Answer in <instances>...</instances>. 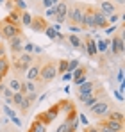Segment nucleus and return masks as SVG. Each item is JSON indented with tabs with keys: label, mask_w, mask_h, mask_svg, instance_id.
Returning a JSON list of instances; mask_svg holds the SVG:
<instances>
[{
	"label": "nucleus",
	"mask_w": 125,
	"mask_h": 132,
	"mask_svg": "<svg viewBox=\"0 0 125 132\" xmlns=\"http://www.w3.org/2000/svg\"><path fill=\"white\" fill-rule=\"evenodd\" d=\"M84 4L81 2H75L73 5H68V14H66V23H72V25H82V16H84ZM82 29V27H81Z\"/></svg>",
	"instance_id": "obj_1"
},
{
	"label": "nucleus",
	"mask_w": 125,
	"mask_h": 132,
	"mask_svg": "<svg viewBox=\"0 0 125 132\" xmlns=\"http://www.w3.org/2000/svg\"><path fill=\"white\" fill-rule=\"evenodd\" d=\"M111 111H113V104H111V100L107 98V95L102 96L98 102H95V104L89 107V112H91L93 116H98V118H105Z\"/></svg>",
	"instance_id": "obj_2"
},
{
	"label": "nucleus",
	"mask_w": 125,
	"mask_h": 132,
	"mask_svg": "<svg viewBox=\"0 0 125 132\" xmlns=\"http://www.w3.org/2000/svg\"><path fill=\"white\" fill-rule=\"evenodd\" d=\"M56 75H57V66L54 61H46L43 66H40V82L50 84L52 80H56Z\"/></svg>",
	"instance_id": "obj_3"
},
{
	"label": "nucleus",
	"mask_w": 125,
	"mask_h": 132,
	"mask_svg": "<svg viewBox=\"0 0 125 132\" xmlns=\"http://www.w3.org/2000/svg\"><path fill=\"white\" fill-rule=\"evenodd\" d=\"M34 63V57H32V54H25V52H21L18 54L14 59H13V68L18 71V73H25L27 71V68Z\"/></svg>",
	"instance_id": "obj_4"
},
{
	"label": "nucleus",
	"mask_w": 125,
	"mask_h": 132,
	"mask_svg": "<svg viewBox=\"0 0 125 132\" xmlns=\"http://www.w3.org/2000/svg\"><path fill=\"white\" fill-rule=\"evenodd\" d=\"M20 34H21V27H16V25H13V23H7L5 20L0 22V38H2V39L9 41L11 38L20 36Z\"/></svg>",
	"instance_id": "obj_5"
},
{
	"label": "nucleus",
	"mask_w": 125,
	"mask_h": 132,
	"mask_svg": "<svg viewBox=\"0 0 125 132\" xmlns=\"http://www.w3.org/2000/svg\"><path fill=\"white\" fill-rule=\"evenodd\" d=\"M59 112H61V107H59V104H56V105H52L50 109L43 111V112H38V114H36V120L41 121L43 125H48V123L54 121V118H57Z\"/></svg>",
	"instance_id": "obj_6"
},
{
	"label": "nucleus",
	"mask_w": 125,
	"mask_h": 132,
	"mask_svg": "<svg viewBox=\"0 0 125 132\" xmlns=\"http://www.w3.org/2000/svg\"><path fill=\"white\" fill-rule=\"evenodd\" d=\"M102 96H105L104 88H102V86H98V88L95 89L93 93H89V95H84V96H81L79 100H81V102L84 104V107H86V109H89V107H91L95 102H98Z\"/></svg>",
	"instance_id": "obj_7"
},
{
	"label": "nucleus",
	"mask_w": 125,
	"mask_h": 132,
	"mask_svg": "<svg viewBox=\"0 0 125 132\" xmlns=\"http://www.w3.org/2000/svg\"><path fill=\"white\" fill-rule=\"evenodd\" d=\"M123 36H122V32H118V34H114L113 36V41H109V50H111V54L113 55H123Z\"/></svg>",
	"instance_id": "obj_8"
},
{
	"label": "nucleus",
	"mask_w": 125,
	"mask_h": 132,
	"mask_svg": "<svg viewBox=\"0 0 125 132\" xmlns=\"http://www.w3.org/2000/svg\"><path fill=\"white\" fill-rule=\"evenodd\" d=\"M82 29L95 30V7L93 5H86L84 7V16H82Z\"/></svg>",
	"instance_id": "obj_9"
},
{
	"label": "nucleus",
	"mask_w": 125,
	"mask_h": 132,
	"mask_svg": "<svg viewBox=\"0 0 125 132\" xmlns=\"http://www.w3.org/2000/svg\"><path fill=\"white\" fill-rule=\"evenodd\" d=\"M23 43H25V38H23V34L11 38V39L7 41L9 52H11L13 55H18V54H21V52H23Z\"/></svg>",
	"instance_id": "obj_10"
},
{
	"label": "nucleus",
	"mask_w": 125,
	"mask_h": 132,
	"mask_svg": "<svg viewBox=\"0 0 125 132\" xmlns=\"http://www.w3.org/2000/svg\"><path fill=\"white\" fill-rule=\"evenodd\" d=\"M66 14H68V2L66 0H61L56 4V22L59 23H66Z\"/></svg>",
	"instance_id": "obj_11"
},
{
	"label": "nucleus",
	"mask_w": 125,
	"mask_h": 132,
	"mask_svg": "<svg viewBox=\"0 0 125 132\" xmlns=\"http://www.w3.org/2000/svg\"><path fill=\"white\" fill-rule=\"evenodd\" d=\"M98 86H100V84H98L97 80H86V82H82L81 86H77V98H81V96H84V95L93 93Z\"/></svg>",
	"instance_id": "obj_12"
},
{
	"label": "nucleus",
	"mask_w": 125,
	"mask_h": 132,
	"mask_svg": "<svg viewBox=\"0 0 125 132\" xmlns=\"http://www.w3.org/2000/svg\"><path fill=\"white\" fill-rule=\"evenodd\" d=\"M72 75H73V77H72V82H73L75 86H81L82 82L88 80V68H86V66H79Z\"/></svg>",
	"instance_id": "obj_13"
},
{
	"label": "nucleus",
	"mask_w": 125,
	"mask_h": 132,
	"mask_svg": "<svg viewBox=\"0 0 125 132\" xmlns=\"http://www.w3.org/2000/svg\"><path fill=\"white\" fill-rule=\"evenodd\" d=\"M84 50H86V54L89 55V57H97L98 54H97V39L95 38H91V36H84Z\"/></svg>",
	"instance_id": "obj_14"
},
{
	"label": "nucleus",
	"mask_w": 125,
	"mask_h": 132,
	"mask_svg": "<svg viewBox=\"0 0 125 132\" xmlns=\"http://www.w3.org/2000/svg\"><path fill=\"white\" fill-rule=\"evenodd\" d=\"M48 27V22L45 16H32V22H30V27L34 32H45V29Z\"/></svg>",
	"instance_id": "obj_15"
},
{
	"label": "nucleus",
	"mask_w": 125,
	"mask_h": 132,
	"mask_svg": "<svg viewBox=\"0 0 125 132\" xmlns=\"http://www.w3.org/2000/svg\"><path fill=\"white\" fill-rule=\"evenodd\" d=\"M25 80L40 82V64H38V63H32V64L27 68V71H25ZM41 84H43V82H41Z\"/></svg>",
	"instance_id": "obj_16"
},
{
	"label": "nucleus",
	"mask_w": 125,
	"mask_h": 132,
	"mask_svg": "<svg viewBox=\"0 0 125 132\" xmlns=\"http://www.w3.org/2000/svg\"><path fill=\"white\" fill-rule=\"evenodd\" d=\"M45 84L41 82H30V80H21V88H20V93L27 95V93H34L38 89H41Z\"/></svg>",
	"instance_id": "obj_17"
},
{
	"label": "nucleus",
	"mask_w": 125,
	"mask_h": 132,
	"mask_svg": "<svg viewBox=\"0 0 125 132\" xmlns=\"http://www.w3.org/2000/svg\"><path fill=\"white\" fill-rule=\"evenodd\" d=\"M66 41L72 45L75 50H81L82 54H86V50H84V41H82V38H81L79 34H68V36H66Z\"/></svg>",
	"instance_id": "obj_18"
},
{
	"label": "nucleus",
	"mask_w": 125,
	"mask_h": 132,
	"mask_svg": "<svg viewBox=\"0 0 125 132\" xmlns=\"http://www.w3.org/2000/svg\"><path fill=\"white\" fill-rule=\"evenodd\" d=\"M98 11H100L102 14H105V16H111V14L116 13V5H114V2H111V0H102Z\"/></svg>",
	"instance_id": "obj_19"
},
{
	"label": "nucleus",
	"mask_w": 125,
	"mask_h": 132,
	"mask_svg": "<svg viewBox=\"0 0 125 132\" xmlns=\"http://www.w3.org/2000/svg\"><path fill=\"white\" fill-rule=\"evenodd\" d=\"M107 25H109V23H107V16L102 14V13L95 7V29H102V30H104Z\"/></svg>",
	"instance_id": "obj_20"
},
{
	"label": "nucleus",
	"mask_w": 125,
	"mask_h": 132,
	"mask_svg": "<svg viewBox=\"0 0 125 132\" xmlns=\"http://www.w3.org/2000/svg\"><path fill=\"white\" fill-rule=\"evenodd\" d=\"M100 123L105 125V127H109L111 130H114V132H123V123H120V121H114V120L104 118V120H100Z\"/></svg>",
	"instance_id": "obj_21"
},
{
	"label": "nucleus",
	"mask_w": 125,
	"mask_h": 132,
	"mask_svg": "<svg viewBox=\"0 0 125 132\" xmlns=\"http://www.w3.org/2000/svg\"><path fill=\"white\" fill-rule=\"evenodd\" d=\"M20 13L18 9H13V11H9V14H7V18H5V22L7 23H13V25H16V27H21L20 25Z\"/></svg>",
	"instance_id": "obj_22"
},
{
	"label": "nucleus",
	"mask_w": 125,
	"mask_h": 132,
	"mask_svg": "<svg viewBox=\"0 0 125 132\" xmlns=\"http://www.w3.org/2000/svg\"><path fill=\"white\" fill-rule=\"evenodd\" d=\"M9 70H11V61L4 55V57H0V75L2 77H5L7 73H9Z\"/></svg>",
	"instance_id": "obj_23"
},
{
	"label": "nucleus",
	"mask_w": 125,
	"mask_h": 132,
	"mask_svg": "<svg viewBox=\"0 0 125 132\" xmlns=\"http://www.w3.org/2000/svg\"><path fill=\"white\" fill-rule=\"evenodd\" d=\"M5 86L11 89L13 93H16V91H20V88H21V80L18 79V77H11V79H9V82H7Z\"/></svg>",
	"instance_id": "obj_24"
},
{
	"label": "nucleus",
	"mask_w": 125,
	"mask_h": 132,
	"mask_svg": "<svg viewBox=\"0 0 125 132\" xmlns=\"http://www.w3.org/2000/svg\"><path fill=\"white\" fill-rule=\"evenodd\" d=\"M27 132H46V125H43L41 121L34 120V121L30 123V127H29V130H27Z\"/></svg>",
	"instance_id": "obj_25"
},
{
	"label": "nucleus",
	"mask_w": 125,
	"mask_h": 132,
	"mask_svg": "<svg viewBox=\"0 0 125 132\" xmlns=\"http://www.w3.org/2000/svg\"><path fill=\"white\" fill-rule=\"evenodd\" d=\"M30 22H32V16L29 14V11H21L20 13V25L21 27H30Z\"/></svg>",
	"instance_id": "obj_26"
},
{
	"label": "nucleus",
	"mask_w": 125,
	"mask_h": 132,
	"mask_svg": "<svg viewBox=\"0 0 125 132\" xmlns=\"http://www.w3.org/2000/svg\"><path fill=\"white\" fill-rule=\"evenodd\" d=\"M109 50V39H98L97 41V54H105Z\"/></svg>",
	"instance_id": "obj_27"
},
{
	"label": "nucleus",
	"mask_w": 125,
	"mask_h": 132,
	"mask_svg": "<svg viewBox=\"0 0 125 132\" xmlns=\"http://www.w3.org/2000/svg\"><path fill=\"white\" fill-rule=\"evenodd\" d=\"M105 118H109V120H114V121H120V123H123V112H122V111H111V112H109V114H107V116H105Z\"/></svg>",
	"instance_id": "obj_28"
},
{
	"label": "nucleus",
	"mask_w": 125,
	"mask_h": 132,
	"mask_svg": "<svg viewBox=\"0 0 125 132\" xmlns=\"http://www.w3.org/2000/svg\"><path fill=\"white\" fill-rule=\"evenodd\" d=\"M23 100H25V95L23 93H20V91L13 93V107H20L21 104H23Z\"/></svg>",
	"instance_id": "obj_29"
},
{
	"label": "nucleus",
	"mask_w": 125,
	"mask_h": 132,
	"mask_svg": "<svg viewBox=\"0 0 125 132\" xmlns=\"http://www.w3.org/2000/svg\"><path fill=\"white\" fill-rule=\"evenodd\" d=\"M56 66H57V75L66 73V71H68V59H61V61H57Z\"/></svg>",
	"instance_id": "obj_30"
},
{
	"label": "nucleus",
	"mask_w": 125,
	"mask_h": 132,
	"mask_svg": "<svg viewBox=\"0 0 125 132\" xmlns=\"http://www.w3.org/2000/svg\"><path fill=\"white\" fill-rule=\"evenodd\" d=\"M0 95L5 98V105H9V107H11V105H13V91H11V89L5 86V89H4Z\"/></svg>",
	"instance_id": "obj_31"
},
{
	"label": "nucleus",
	"mask_w": 125,
	"mask_h": 132,
	"mask_svg": "<svg viewBox=\"0 0 125 132\" xmlns=\"http://www.w3.org/2000/svg\"><path fill=\"white\" fill-rule=\"evenodd\" d=\"M11 2H14V4H13L14 9H18V11H27V4H25V0H11Z\"/></svg>",
	"instance_id": "obj_32"
},
{
	"label": "nucleus",
	"mask_w": 125,
	"mask_h": 132,
	"mask_svg": "<svg viewBox=\"0 0 125 132\" xmlns=\"http://www.w3.org/2000/svg\"><path fill=\"white\" fill-rule=\"evenodd\" d=\"M79 66H81V64H79V59H72V61H68V71L73 73Z\"/></svg>",
	"instance_id": "obj_33"
},
{
	"label": "nucleus",
	"mask_w": 125,
	"mask_h": 132,
	"mask_svg": "<svg viewBox=\"0 0 125 132\" xmlns=\"http://www.w3.org/2000/svg\"><path fill=\"white\" fill-rule=\"evenodd\" d=\"M30 105H32V104H30V102H29V100L25 98V100H23V104H21L18 109L21 111V114H27V112H29V109H30Z\"/></svg>",
	"instance_id": "obj_34"
},
{
	"label": "nucleus",
	"mask_w": 125,
	"mask_h": 132,
	"mask_svg": "<svg viewBox=\"0 0 125 132\" xmlns=\"http://www.w3.org/2000/svg\"><path fill=\"white\" fill-rule=\"evenodd\" d=\"M120 18H122V16H120L118 13H114V14H111V16H107V23H109V25H116Z\"/></svg>",
	"instance_id": "obj_35"
},
{
	"label": "nucleus",
	"mask_w": 125,
	"mask_h": 132,
	"mask_svg": "<svg viewBox=\"0 0 125 132\" xmlns=\"http://www.w3.org/2000/svg\"><path fill=\"white\" fill-rule=\"evenodd\" d=\"M34 46H36L34 43L25 41V43H23V52H25V54H32V52H34Z\"/></svg>",
	"instance_id": "obj_36"
},
{
	"label": "nucleus",
	"mask_w": 125,
	"mask_h": 132,
	"mask_svg": "<svg viewBox=\"0 0 125 132\" xmlns=\"http://www.w3.org/2000/svg\"><path fill=\"white\" fill-rule=\"evenodd\" d=\"M4 112L7 114V118H9V120H13V118H16V114H14V111L11 109L9 105H5V104H4Z\"/></svg>",
	"instance_id": "obj_37"
},
{
	"label": "nucleus",
	"mask_w": 125,
	"mask_h": 132,
	"mask_svg": "<svg viewBox=\"0 0 125 132\" xmlns=\"http://www.w3.org/2000/svg\"><path fill=\"white\" fill-rule=\"evenodd\" d=\"M38 96H40V95H38V91H34V93H27V95H25V98H27L30 104H34V102L38 100Z\"/></svg>",
	"instance_id": "obj_38"
},
{
	"label": "nucleus",
	"mask_w": 125,
	"mask_h": 132,
	"mask_svg": "<svg viewBox=\"0 0 125 132\" xmlns=\"http://www.w3.org/2000/svg\"><path fill=\"white\" fill-rule=\"evenodd\" d=\"M54 16H56V5H52L45 11V18H54Z\"/></svg>",
	"instance_id": "obj_39"
},
{
	"label": "nucleus",
	"mask_w": 125,
	"mask_h": 132,
	"mask_svg": "<svg viewBox=\"0 0 125 132\" xmlns=\"http://www.w3.org/2000/svg\"><path fill=\"white\" fill-rule=\"evenodd\" d=\"M104 30H105V34H107V36H113V34L116 32V25H107Z\"/></svg>",
	"instance_id": "obj_40"
},
{
	"label": "nucleus",
	"mask_w": 125,
	"mask_h": 132,
	"mask_svg": "<svg viewBox=\"0 0 125 132\" xmlns=\"http://www.w3.org/2000/svg\"><path fill=\"white\" fill-rule=\"evenodd\" d=\"M77 118H79V123H82L84 127H88V118H86V114H84V112L77 114Z\"/></svg>",
	"instance_id": "obj_41"
},
{
	"label": "nucleus",
	"mask_w": 125,
	"mask_h": 132,
	"mask_svg": "<svg viewBox=\"0 0 125 132\" xmlns=\"http://www.w3.org/2000/svg\"><path fill=\"white\" fill-rule=\"evenodd\" d=\"M95 127H97V129H98V130H100V132H114V130H111L109 127H105V125H102L100 121H98V123H97Z\"/></svg>",
	"instance_id": "obj_42"
},
{
	"label": "nucleus",
	"mask_w": 125,
	"mask_h": 132,
	"mask_svg": "<svg viewBox=\"0 0 125 132\" xmlns=\"http://www.w3.org/2000/svg\"><path fill=\"white\" fill-rule=\"evenodd\" d=\"M56 132H70V130H68V123H66V121H62L61 125L56 129Z\"/></svg>",
	"instance_id": "obj_43"
},
{
	"label": "nucleus",
	"mask_w": 125,
	"mask_h": 132,
	"mask_svg": "<svg viewBox=\"0 0 125 132\" xmlns=\"http://www.w3.org/2000/svg\"><path fill=\"white\" fill-rule=\"evenodd\" d=\"M68 29H70L73 34H79V32H81V27H79V25H72V23H68Z\"/></svg>",
	"instance_id": "obj_44"
},
{
	"label": "nucleus",
	"mask_w": 125,
	"mask_h": 132,
	"mask_svg": "<svg viewBox=\"0 0 125 132\" xmlns=\"http://www.w3.org/2000/svg\"><path fill=\"white\" fill-rule=\"evenodd\" d=\"M116 79H118V82H120V84H123V68H120V70H118V77H116Z\"/></svg>",
	"instance_id": "obj_45"
},
{
	"label": "nucleus",
	"mask_w": 125,
	"mask_h": 132,
	"mask_svg": "<svg viewBox=\"0 0 125 132\" xmlns=\"http://www.w3.org/2000/svg\"><path fill=\"white\" fill-rule=\"evenodd\" d=\"M72 77H73V75H72L70 71H66V73H62V80H64V82H68V80H72Z\"/></svg>",
	"instance_id": "obj_46"
},
{
	"label": "nucleus",
	"mask_w": 125,
	"mask_h": 132,
	"mask_svg": "<svg viewBox=\"0 0 125 132\" xmlns=\"http://www.w3.org/2000/svg\"><path fill=\"white\" fill-rule=\"evenodd\" d=\"M114 96H116L120 102H123V93H122V91H114Z\"/></svg>",
	"instance_id": "obj_47"
},
{
	"label": "nucleus",
	"mask_w": 125,
	"mask_h": 132,
	"mask_svg": "<svg viewBox=\"0 0 125 132\" xmlns=\"http://www.w3.org/2000/svg\"><path fill=\"white\" fill-rule=\"evenodd\" d=\"M41 2H43L41 5L45 7V9H48V7H52V2H50V0H41Z\"/></svg>",
	"instance_id": "obj_48"
},
{
	"label": "nucleus",
	"mask_w": 125,
	"mask_h": 132,
	"mask_svg": "<svg viewBox=\"0 0 125 132\" xmlns=\"http://www.w3.org/2000/svg\"><path fill=\"white\" fill-rule=\"evenodd\" d=\"M84 132H100V130H98L97 127H86V129H84Z\"/></svg>",
	"instance_id": "obj_49"
},
{
	"label": "nucleus",
	"mask_w": 125,
	"mask_h": 132,
	"mask_svg": "<svg viewBox=\"0 0 125 132\" xmlns=\"http://www.w3.org/2000/svg\"><path fill=\"white\" fill-rule=\"evenodd\" d=\"M4 55H5V46L0 43V57H4Z\"/></svg>",
	"instance_id": "obj_50"
},
{
	"label": "nucleus",
	"mask_w": 125,
	"mask_h": 132,
	"mask_svg": "<svg viewBox=\"0 0 125 132\" xmlns=\"http://www.w3.org/2000/svg\"><path fill=\"white\" fill-rule=\"evenodd\" d=\"M34 52H36V54H43V48L41 46H34Z\"/></svg>",
	"instance_id": "obj_51"
},
{
	"label": "nucleus",
	"mask_w": 125,
	"mask_h": 132,
	"mask_svg": "<svg viewBox=\"0 0 125 132\" xmlns=\"http://www.w3.org/2000/svg\"><path fill=\"white\" fill-rule=\"evenodd\" d=\"M111 2H116V4H123V0H111Z\"/></svg>",
	"instance_id": "obj_52"
},
{
	"label": "nucleus",
	"mask_w": 125,
	"mask_h": 132,
	"mask_svg": "<svg viewBox=\"0 0 125 132\" xmlns=\"http://www.w3.org/2000/svg\"><path fill=\"white\" fill-rule=\"evenodd\" d=\"M50 2H52V5H56V4H57V2H61V0H50Z\"/></svg>",
	"instance_id": "obj_53"
},
{
	"label": "nucleus",
	"mask_w": 125,
	"mask_h": 132,
	"mask_svg": "<svg viewBox=\"0 0 125 132\" xmlns=\"http://www.w3.org/2000/svg\"><path fill=\"white\" fill-rule=\"evenodd\" d=\"M2 80H4V77H2V75H0V82H2Z\"/></svg>",
	"instance_id": "obj_54"
}]
</instances>
